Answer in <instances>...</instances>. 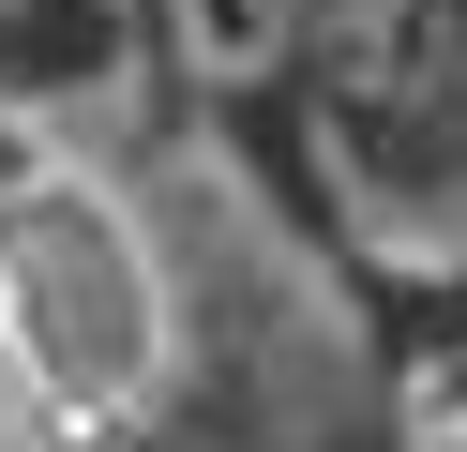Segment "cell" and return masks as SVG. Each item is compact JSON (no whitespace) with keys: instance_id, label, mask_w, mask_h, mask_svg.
<instances>
[{"instance_id":"2","label":"cell","mask_w":467,"mask_h":452,"mask_svg":"<svg viewBox=\"0 0 467 452\" xmlns=\"http://www.w3.org/2000/svg\"><path fill=\"white\" fill-rule=\"evenodd\" d=\"M136 0H0V121H121L136 106Z\"/></svg>"},{"instance_id":"3","label":"cell","mask_w":467,"mask_h":452,"mask_svg":"<svg viewBox=\"0 0 467 452\" xmlns=\"http://www.w3.org/2000/svg\"><path fill=\"white\" fill-rule=\"evenodd\" d=\"M151 16H166V46H182V76L256 90L286 60V30H302V0H151Z\"/></svg>"},{"instance_id":"4","label":"cell","mask_w":467,"mask_h":452,"mask_svg":"<svg viewBox=\"0 0 467 452\" xmlns=\"http://www.w3.org/2000/svg\"><path fill=\"white\" fill-rule=\"evenodd\" d=\"M392 452H467V331H437L392 392Z\"/></svg>"},{"instance_id":"1","label":"cell","mask_w":467,"mask_h":452,"mask_svg":"<svg viewBox=\"0 0 467 452\" xmlns=\"http://www.w3.org/2000/svg\"><path fill=\"white\" fill-rule=\"evenodd\" d=\"M182 377V301L121 181L0 121V392L61 452H121Z\"/></svg>"}]
</instances>
